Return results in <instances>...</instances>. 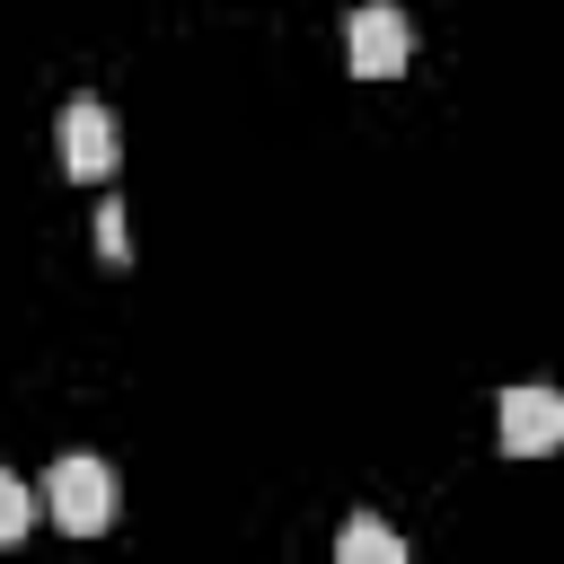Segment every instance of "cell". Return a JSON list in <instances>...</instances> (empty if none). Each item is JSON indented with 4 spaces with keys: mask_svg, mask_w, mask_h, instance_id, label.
Instances as JSON below:
<instances>
[{
    "mask_svg": "<svg viewBox=\"0 0 564 564\" xmlns=\"http://www.w3.org/2000/svg\"><path fill=\"white\" fill-rule=\"evenodd\" d=\"M44 502H53V520H62L70 538H97V529L115 520V467L88 458V449H62L53 476H44Z\"/></svg>",
    "mask_w": 564,
    "mask_h": 564,
    "instance_id": "cell-1",
    "label": "cell"
},
{
    "mask_svg": "<svg viewBox=\"0 0 564 564\" xmlns=\"http://www.w3.org/2000/svg\"><path fill=\"white\" fill-rule=\"evenodd\" d=\"M97 247H106V256H123V203H106V212H97Z\"/></svg>",
    "mask_w": 564,
    "mask_h": 564,
    "instance_id": "cell-7",
    "label": "cell"
},
{
    "mask_svg": "<svg viewBox=\"0 0 564 564\" xmlns=\"http://www.w3.org/2000/svg\"><path fill=\"white\" fill-rule=\"evenodd\" d=\"M53 150H62V167L70 176H115V115L97 106V97H70L62 115H53Z\"/></svg>",
    "mask_w": 564,
    "mask_h": 564,
    "instance_id": "cell-4",
    "label": "cell"
},
{
    "mask_svg": "<svg viewBox=\"0 0 564 564\" xmlns=\"http://www.w3.org/2000/svg\"><path fill=\"white\" fill-rule=\"evenodd\" d=\"M26 511H35V494H26L18 476H0V538H18V529H26Z\"/></svg>",
    "mask_w": 564,
    "mask_h": 564,
    "instance_id": "cell-6",
    "label": "cell"
},
{
    "mask_svg": "<svg viewBox=\"0 0 564 564\" xmlns=\"http://www.w3.org/2000/svg\"><path fill=\"white\" fill-rule=\"evenodd\" d=\"M335 555H344V564H405L397 529H379V520H361V511H352V520L335 529Z\"/></svg>",
    "mask_w": 564,
    "mask_h": 564,
    "instance_id": "cell-5",
    "label": "cell"
},
{
    "mask_svg": "<svg viewBox=\"0 0 564 564\" xmlns=\"http://www.w3.org/2000/svg\"><path fill=\"white\" fill-rule=\"evenodd\" d=\"M494 441H502L511 458H546V449H564V388H502V405H494Z\"/></svg>",
    "mask_w": 564,
    "mask_h": 564,
    "instance_id": "cell-3",
    "label": "cell"
},
{
    "mask_svg": "<svg viewBox=\"0 0 564 564\" xmlns=\"http://www.w3.org/2000/svg\"><path fill=\"white\" fill-rule=\"evenodd\" d=\"M405 53H414V26H405L397 0H361V9L344 18V62H352V79H397Z\"/></svg>",
    "mask_w": 564,
    "mask_h": 564,
    "instance_id": "cell-2",
    "label": "cell"
}]
</instances>
